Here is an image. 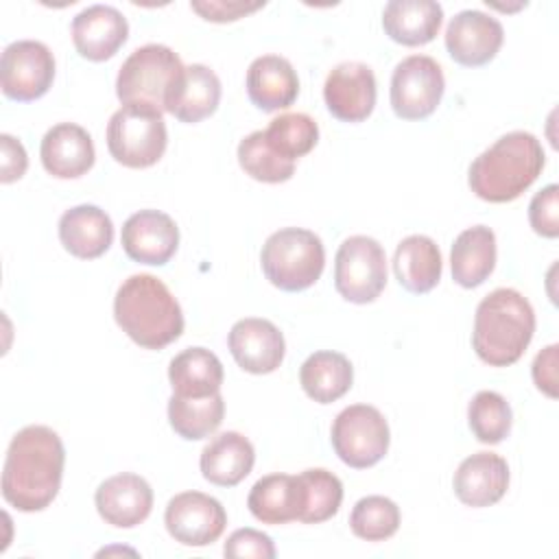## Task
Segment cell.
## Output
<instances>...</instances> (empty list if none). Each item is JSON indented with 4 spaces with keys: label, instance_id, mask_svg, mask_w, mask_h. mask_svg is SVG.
Instances as JSON below:
<instances>
[{
    "label": "cell",
    "instance_id": "cell-1",
    "mask_svg": "<svg viewBox=\"0 0 559 559\" xmlns=\"http://www.w3.org/2000/svg\"><path fill=\"white\" fill-rule=\"evenodd\" d=\"M66 450L48 426H26L9 443L2 467V496L17 511H44L59 493Z\"/></svg>",
    "mask_w": 559,
    "mask_h": 559
},
{
    "label": "cell",
    "instance_id": "cell-2",
    "mask_svg": "<svg viewBox=\"0 0 559 559\" xmlns=\"http://www.w3.org/2000/svg\"><path fill=\"white\" fill-rule=\"evenodd\" d=\"M122 332L144 349H164L183 332V312L168 286L151 273L127 277L114 297Z\"/></svg>",
    "mask_w": 559,
    "mask_h": 559
},
{
    "label": "cell",
    "instance_id": "cell-3",
    "mask_svg": "<svg viewBox=\"0 0 559 559\" xmlns=\"http://www.w3.org/2000/svg\"><path fill=\"white\" fill-rule=\"evenodd\" d=\"M546 155L528 131H511L485 148L469 166L472 192L489 203L518 199L542 175Z\"/></svg>",
    "mask_w": 559,
    "mask_h": 559
},
{
    "label": "cell",
    "instance_id": "cell-4",
    "mask_svg": "<svg viewBox=\"0 0 559 559\" xmlns=\"http://www.w3.org/2000/svg\"><path fill=\"white\" fill-rule=\"evenodd\" d=\"M535 334V312L515 288H496L476 308L472 345L491 367H509L522 358Z\"/></svg>",
    "mask_w": 559,
    "mask_h": 559
},
{
    "label": "cell",
    "instance_id": "cell-5",
    "mask_svg": "<svg viewBox=\"0 0 559 559\" xmlns=\"http://www.w3.org/2000/svg\"><path fill=\"white\" fill-rule=\"evenodd\" d=\"M183 63L179 55L164 44L135 48L118 70L116 94L122 107H140L157 114L166 111L168 96L177 85Z\"/></svg>",
    "mask_w": 559,
    "mask_h": 559
},
{
    "label": "cell",
    "instance_id": "cell-6",
    "mask_svg": "<svg viewBox=\"0 0 559 559\" xmlns=\"http://www.w3.org/2000/svg\"><path fill=\"white\" fill-rule=\"evenodd\" d=\"M260 264L275 288L299 293L321 277L325 249L314 231L304 227H284L264 240Z\"/></svg>",
    "mask_w": 559,
    "mask_h": 559
},
{
    "label": "cell",
    "instance_id": "cell-7",
    "mask_svg": "<svg viewBox=\"0 0 559 559\" xmlns=\"http://www.w3.org/2000/svg\"><path fill=\"white\" fill-rule=\"evenodd\" d=\"M168 131L162 114L140 107H120L107 122V148L127 168H148L166 151Z\"/></svg>",
    "mask_w": 559,
    "mask_h": 559
},
{
    "label": "cell",
    "instance_id": "cell-8",
    "mask_svg": "<svg viewBox=\"0 0 559 559\" xmlns=\"http://www.w3.org/2000/svg\"><path fill=\"white\" fill-rule=\"evenodd\" d=\"M330 439L336 456L345 465L367 469L384 459L391 432L384 415L376 406L352 404L334 417Z\"/></svg>",
    "mask_w": 559,
    "mask_h": 559
},
{
    "label": "cell",
    "instance_id": "cell-9",
    "mask_svg": "<svg viewBox=\"0 0 559 559\" xmlns=\"http://www.w3.org/2000/svg\"><path fill=\"white\" fill-rule=\"evenodd\" d=\"M386 286V255L369 236H349L334 258V288L352 304H371Z\"/></svg>",
    "mask_w": 559,
    "mask_h": 559
},
{
    "label": "cell",
    "instance_id": "cell-10",
    "mask_svg": "<svg viewBox=\"0 0 559 559\" xmlns=\"http://www.w3.org/2000/svg\"><path fill=\"white\" fill-rule=\"evenodd\" d=\"M443 90L441 66L428 55H411L393 70L391 107L402 120H424L439 107Z\"/></svg>",
    "mask_w": 559,
    "mask_h": 559
},
{
    "label": "cell",
    "instance_id": "cell-11",
    "mask_svg": "<svg viewBox=\"0 0 559 559\" xmlns=\"http://www.w3.org/2000/svg\"><path fill=\"white\" fill-rule=\"evenodd\" d=\"M55 79L50 48L35 39H20L4 48L0 59V85L7 98L31 103L41 98Z\"/></svg>",
    "mask_w": 559,
    "mask_h": 559
},
{
    "label": "cell",
    "instance_id": "cell-12",
    "mask_svg": "<svg viewBox=\"0 0 559 559\" xmlns=\"http://www.w3.org/2000/svg\"><path fill=\"white\" fill-rule=\"evenodd\" d=\"M164 524L175 542L199 548L223 535L227 513L216 498L203 491H181L168 500Z\"/></svg>",
    "mask_w": 559,
    "mask_h": 559
},
{
    "label": "cell",
    "instance_id": "cell-13",
    "mask_svg": "<svg viewBox=\"0 0 559 559\" xmlns=\"http://www.w3.org/2000/svg\"><path fill=\"white\" fill-rule=\"evenodd\" d=\"M376 74L367 63L343 61L334 66L323 83L328 111L343 122H362L376 107Z\"/></svg>",
    "mask_w": 559,
    "mask_h": 559
},
{
    "label": "cell",
    "instance_id": "cell-14",
    "mask_svg": "<svg viewBox=\"0 0 559 559\" xmlns=\"http://www.w3.org/2000/svg\"><path fill=\"white\" fill-rule=\"evenodd\" d=\"M502 41V24L493 15L476 9L459 11L445 28L448 55L465 68L489 63L498 55Z\"/></svg>",
    "mask_w": 559,
    "mask_h": 559
},
{
    "label": "cell",
    "instance_id": "cell-15",
    "mask_svg": "<svg viewBox=\"0 0 559 559\" xmlns=\"http://www.w3.org/2000/svg\"><path fill=\"white\" fill-rule=\"evenodd\" d=\"M227 347L240 369L262 376L275 371L286 354V343L280 328L260 317H247L231 325Z\"/></svg>",
    "mask_w": 559,
    "mask_h": 559
},
{
    "label": "cell",
    "instance_id": "cell-16",
    "mask_svg": "<svg viewBox=\"0 0 559 559\" xmlns=\"http://www.w3.org/2000/svg\"><path fill=\"white\" fill-rule=\"evenodd\" d=\"M177 247L179 227L166 212L140 210L122 225V249L140 264L162 266L175 255Z\"/></svg>",
    "mask_w": 559,
    "mask_h": 559
},
{
    "label": "cell",
    "instance_id": "cell-17",
    "mask_svg": "<svg viewBox=\"0 0 559 559\" xmlns=\"http://www.w3.org/2000/svg\"><path fill=\"white\" fill-rule=\"evenodd\" d=\"M98 515L116 528H133L142 524L153 509L151 485L131 472L103 480L94 493Z\"/></svg>",
    "mask_w": 559,
    "mask_h": 559
},
{
    "label": "cell",
    "instance_id": "cell-18",
    "mask_svg": "<svg viewBox=\"0 0 559 559\" xmlns=\"http://www.w3.org/2000/svg\"><path fill=\"white\" fill-rule=\"evenodd\" d=\"M129 37L127 17L109 4H92L72 20V41L76 52L90 61H105L118 52Z\"/></svg>",
    "mask_w": 559,
    "mask_h": 559
},
{
    "label": "cell",
    "instance_id": "cell-19",
    "mask_svg": "<svg viewBox=\"0 0 559 559\" xmlns=\"http://www.w3.org/2000/svg\"><path fill=\"white\" fill-rule=\"evenodd\" d=\"M452 487L463 504L474 509L491 507L509 489V465L496 452H476L461 461Z\"/></svg>",
    "mask_w": 559,
    "mask_h": 559
},
{
    "label": "cell",
    "instance_id": "cell-20",
    "mask_svg": "<svg viewBox=\"0 0 559 559\" xmlns=\"http://www.w3.org/2000/svg\"><path fill=\"white\" fill-rule=\"evenodd\" d=\"M44 168L57 179L85 175L96 159L92 135L74 122H59L46 131L39 146Z\"/></svg>",
    "mask_w": 559,
    "mask_h": 559
},
{
    "label": "cell",
    "instance_id": "cell-21",
    "mask_svg": "<svg viewBox=\"0 0 559 559\" xmlns=\"http://www.w3.org/2000/svg\"><path fill=\"white\" fill-rule=\"evenodd\" d=\"M59 240L74 258L94 260L111 247L114 223L98 205H74L59 218Z\"/></svg>",
    "mask_w": 559,
    "mask_h": 559
},
{
    "label": "cell",
    "instance_id": "cell-22",
    "mask_svg": "<svg viewBox=\"0 0 559 559\" xmlns=\"http://www.w3.org/2000/svg\"><path fill=\"white\" fill-rule=\"evenodd\" d=\"M249 100L262 111L286 109L299 94V79L293 63L280 55H262L247 70Z\"/></svg>",
    "mask_w": 559,
    "mask_h": 559
},
{
    "label": "cell",
    "instance_id": "cell-23",
    "mask_svg": "<svg viewBox=\"0 0 559 559\" xmlns=\"http://www.w3.org/2000/svg\"><path fill=\"white\" fill-rule=\"evenodd\" d=\"M221 103V81L214 70L203 63L186 66L173 87L166 111L177 120L194 124L210 118Z\"/></svg>",
    "mask_w": 559,
    "mask_h": 559
},
{
    "label": "cell",
    "instance_id": "cell-24",
    "mask_svg": "<svg viewBox=\"0 0 559 559\" xmlns=\"http://www.w3.org/2000/svg\"><path fill=\"white\" fill-rule=\"evenodd\" d=\"M247 507L262 524H286L301 518L304 487L297 476L269 474L255 480L247 496Z\"/></svg>",
    "mask_w": 559,
    "mask_h": 559
},
{
    "label": "cell",
    "instance_id": "cell-25",
    "mask_svg": "<svg viewBox=\"0 0 559 559\" xmlns=\"http://www.w3.org/2000/svg\"><path fill=\"white\" fill-rule=\"evenodd\" d=\"M253 463H255V450L251 441L236 430L216 435L203 448L199 459L203 478L218 487H234L240 480H245Z\"/></svg>",
    "mask_w": 559,
    "mask_h": 559
},
{
    "label": "cell",
    "instance_id": "cell-26",
    "mask_svg": "<svg viewBox=\"0 0 559 559\" xmlns=\"http://www.w3.org/2000/svg\"><path fill=\"white\" fill-rule=\"evenodd\" d=\"M443 9L435 0H391L382 11L384 33L402 46H424L441 28Z\"/></svg>",
    "mask_w": 559,
    "mask_h": 559
},
{
    "label": "cell",
    "instance_id": "cell-27",
    "mask_svg": "<svg viewBox=\"0 0 559 559\" xmlns=\"http://www.w3.org/2000/svg\"><path fill=\"white\" fill-rule=\"evenodd\" d=\"M450 266L459 286H480L496 269V234L487 225L463 229L452 245Z\"/></svg>",
    "mask_w": 559,
    "mask_h": 559
},
{
    "label": "cell",
    "instance_id": "cell-28",
    "mask_svg": "<svg viewBox=\"0 0 559 559\" xmlns=\"http://www.w3.org/2000/svg\"><path fill=\"white\" fill-rule=\"evenodd\" d=\"M393 271L402 288L415 295H424L432 290L443 271L441 262V251L437 242L428 236L413 234L406 236L393 255Z\"/></svg>",
    "mask_w": 559,
    "mask_h": 559
},
{
    "label": "cell",
    "instance_id": "cell-29",
    "mask_svg": "<svg viewBox=\"0 0 559 559\" xmlns=\"http://www.w3.org/2000/svg\"><path fill=\"white\" fill-rule=\"evenodd\" d=\"M223 362L205 347H188L179 352L168 367L173 395L179 397H210L221 391Z\"/></svg>",
    "mask_w": 559,
    "mask_h": 559
},
{
    "label": "cell",
    "instance_id": "cell-30",
    "mask_svg": "<svg viewBox=\"0 0 559 559\" xmlns=\"http://www.w3.org/2000/svg\"><path fill=\"white\" fill-rule=\"evenodd\" d=\"M299 382L310 400L330 404L352 389L354 367L341 352H314L304 360L299 369Z\"/></svg>",
    "mask_w": 559,
    "mask_h": 559
},
{
    "label": "cell",
    "instance_id": "cell-31",
    "mask_svg": "<svg viewBox=\"0 0 559 559\" xmlns=\"http://www.w3.org/2000/svg\"><path fill=\"white\" fill-rule=\"evenodd\" d=\"M225 400L218 393L210 397H179L170 395L168 400V421L170 428L188 441L210 437L223 421Z\"/></svg>",
    "mask_w": 559,
    "mask_h": 559
},
{
    "label": "cell",
    "instance_id": "cell-32",
    "mask_svg": "<svg viewBox=\"0 0 559 559\" xmlns=\"http://www.w3.org/2000/svg\"><path fill=\"white\" fill-rule=\"evenodd\" d=\"M238 164L251 179L264 183H282L295 175V162L282 157L269 144L264 131H253L240 140Z\"/></svg>",
    "mask_w": 559,
    "mask_h": 559
},
{
    "label": "cell",
    "instance_id": "cell-33",
    "mask_svg": "<svg viewBox=\"0 0 559 559\" xmlns=\"http://www.w3.org/2000/svg\"><path fill=\"white\" fill-rule=\"evenodd\" d=\"M304 487V511L299 522L304 524H321L336 515L343 502V483L338 476L323 467L304 469L299 474Z\"/></svg>",
    "mask_w": 559,
    "mask_h": 559
},
{
    "label": "cell",
    "instance_id": "cell-34",
    "mask_svg": "<svg viewBox=\"0 0 559 559\" xmlns=\"http://www.w3.org/2000/svg\"><path fill=\"white\" fill-rule=\"evenodd\" d=\"M469 430L480 443H500L511 432L513 413L509 402L496 391H478L467 406Z\"/></svg>",
    "mask_w": 559,
    "mask_h": 559
},
{
    "label": "cell",
    "instance_id": "cell-35",
    "mask_svg": "<svg viewBox=\"0 0 559 559\" xmlns=\"http://www.w3.org/2000/svg\"><path fill=\"white\" fill-rule=\"evenodd\" d=\"M264 135L282 157L295 162L314 148L319 127L308 114H282L269 122Z\"/></svg>",
    "mask_w": 559,
    "mask_h": 559
},
{
    "label": "cell",
    "instance_id": "cell-36",
    "mask_svg": "<svg viewBox=\"0 0 559 559\" xmlns=\"http://www.w3.org/2000/svg\"><path fill=\"white\" fill-rule=\"evenodd\" d=\"M349 528L365 542H384L400 528V507L384 496H365L349 513Z\"/></svg>",
    "mask_w": 559,
    "mask_h": 559
},
{
    "label": "cell",
    "instance_id": "cell-37",
    "mask_svg": "<svg viewBox=\"0 0 559 559\" xmlns=\"http://www.w3.org/2000/svg\"><path fill=\"white\" fill-rule=\"evenodd\" d=\"M528 221L535 234L544 238L559 236V188L548 183L528 203Z\"/></svg>",
    "mask_w": 559,
    "mask_h": 559
},
{
    "label": "cell",
    "instance_id": "cell-38",
    "mask_svg": "<svg viewBox=\"0 0 559 559\" xmlns=\"http://www.w3.org/2000/svg\"><path fill=\"white\" fill-rule=\"evenodd\" d=\"M225 557H255V559H273L275 546L271 537L255 528H238L234 531L223 548Z\"/></svg>",
    "mask_w": 559,
    "mask_h": 559
},
{
    "label": "cell",
    "instance_id": "cell-39",
    "mask_svg": "<svg viewBox=\"0 0 559 559\" xmlns=\"http://www.w3.org/2000/svg\"><path fill=\"white\" fill-rule=\"evenodd\" d=\"M260 7H264V2H225V0L190 2V9L210 22H234L247 13L258 11Z\"/></svg>",
    "mask_w": 559,
    "mask_h": 559
},
{
    "label": "cell",
    "instance_id": "cell-40",
    "mask_svg": "<svg viewBox=\"0 0 559 559\" xmlns=\"http://www.w3.org/2000/svg\"><path fill=\"white\" fill-rule=\"evenodd\" d=\"M0 181L2 183H11L17 181L28 166V157L26 151L22 146L20 140H15L9 133L0 135Z\"/></svg>",
    "mask_w": 559,
    "mask_h": 559
},
{
    "label": "cell",
    "instance_id": "cell-41",
    "mask_svg": "<svg viewBox=\"0 0 559 559\" xmlns=\"http://www.w3.org/2000/svg\"><path fill=\"white\" fill-rule=\"evenodd\" d=\"M557 349L548 345L533 360V382L548 397H557Z\"/></svg>",
    "mask_w": 559,
    "mask_h": 559
}]
</instances>
